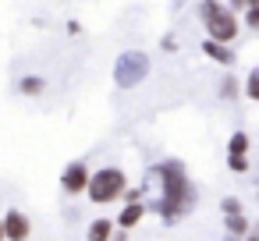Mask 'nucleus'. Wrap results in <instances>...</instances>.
Listing matches in <instances>:
<instances>
[{
    "instance_id": "1",
    "label": "nucleus",
    "mask_w": 259,
    "mask_h": 241,
    "mask_svg": "<svg viewBox=\"0 0 259 241\" xmlns=\"http://www.w3.org/2000/svg\"><path fill=\"white\" fill-rule=\"evenodd\" d=\"M156 177H160V202H156V213L163 216V220H181L192 206H195V184L188 181V170H185V163H178V160H163V163H156V170H153Z\"/></svg>"
},
{
    "instance_id": "2",
    "label": "nucleus",
    "mask_w": 259,
    "mask_h": 241,
    "mask_svg": "<svg viewBox=\"0 0 259 241\" xmlns=\"http://www.w3.org/2000/svg\"><path fill=\"white\" fill-rule=\"evenodd\" d=\"M199 18H202L209 39H217V43H231L238 36V18H234L231 8L220 4V0H202V4H199Z\"/></svg>"
},
{
    "instance_id": "3",
    "label": "nucleus",
    "mask_w": 259,
    "mask_h": 241,
    "mask_svg": "<svg viewBox=\"0 0 259 241\" xmlns=\"http://www.w3.org/2000/svg\"><path fill=\"white\" fill-rule=\"evenodd\" d=\"M146 75H149V57L142 50H124L114 61V82H117V89H135L139 82H146Z\"/></svg>"
},
{
    "instance_id": "4",
    "label": "nucleus",
    "mask_w": 259,
    "mask_h": 241,
    "mask_svg": "<svg viewBox=\"0 0 259 241\" xmlns=\"http://www.w3.org/2000/svg\"><path fill=\"white\" fill-rule=\"evenodd\" d=\"M128 191V181H124V174L117 170V167H103V170H96L93 174V184H89V199L96 202V206H107V202H114V199H121Z\"/></svg>"
},
{
    "instance_id": "5",
    "label": "nucleus",
    "mask_w": 259,
    "mask_h": 241,
    "mask_svg": "<svg viewBox=\"0 0 259 241\" xmlns=\"http://www.w3.org/2000/svg\"><path fill=\"white\" fill-rule=\"evenodd\" d=\"M61 184H64L68 195H82V191H89L93 174H89V167H85L82 160H71V163L64 167V174H61Z\"/></svg>"
},
{
    "instance_id": "6",
    "label": "nucleus",
    "mask_w": 259,
    "mask_h": 241,
    "mask_svg": "<svg viewBox=\"0 0 259 241\" xmlns=\"http://www.w3.org/2000/svg\"><path fill=\"white\" fill-rule=\"evenodd\" d=\"M4 227H8V241H29V220H25V213H18V209H8L4 213Z\"/></svg>"
},
{
    "instance_id": "7",
    "label": "nucleus",
    "mask_w": 259,
    "mask_h": 241,
    "mask_svg": "<svg viewBox=\"0 0 259 241\" xmlns=\"http://www.w3.org/2000/svg\"><path fill=\"white\" fill-rule=\"evenodd\" d=\"M114 227H117V220H110V216H100V220H93V223H89V230H85V241H114Z\"/></svg>"
},
{
    "instance_id": "8",
    "label": "nucleus",
    "mask_w": 259,
    "mask_h": 241,
    "mask_svg": "<svg viewBox=\"0 0 259 241\" xmlns=\"http://www.w3.org/2000/svg\"><path fill=\"white\" fill-rule=\"evenodd\" d=\"M142 216H146V206H142V202H128V206H124L114 220H117V227H121V230H132Z\"/></svg>"
},
{
    "instance_id": "9",
    "label": "nucleus",
    "mask_w": 259,
    "mask_h": 241,
    "mask_svg": "<svg viewBox=\"0 0 259 241\" xmlns=\"http://www.w3.org/2000/svg\"><path fill=\"white\" fill-rule=\"evenodd\" d=\"M202 54H206V57H213L217 64H231V61H234L231 46H227V43H217V39H206V43H202Z\"/></svg>"
},
{
    "instance_id": "10",
    "label": "nucleus",
    "mask_w": 259,
    "mask_h": 241,
    "mask_svg": "<svg viewBox=\"0 0 259 241\" xmlns=\"http://www.w3.org/2000/svg\"><path fill=\"white\" fill-rule=\"evenodd\" d=\"M241 156H248V135L234 131L231 142H227V160H241Z\"/></svg>"
},
{
    "instance_id": "11",
    "label": "nucleus",
    "mask_w": 259,
    "mask_h": 241,
    "mask_svg": "<svg viewBox=\"0 0 259 241\" xmlns=\"http://www.w3.org/2000/svg\"><path fill=\"white\" fill-rule=\"evenodd\" d=\"M18 89H22L25 96H43V89H47V82H43L39 75H29V78H22V82H18Z\"/></svg>"
},
{
    "instance_id": "12",
    "label": "nucleus",
    "mask_w": 259,
    "mask_h": 241,
    "mask_svg": "<svg viewBox=\"0 0 259 241\" xmlns=\"http://www.w3.org/2000/svg\"><path fill=\"white\" fill-rule=\"evenodd\" d=\"M245 92H248V100H259V68L248 75V82H245Z\"/></svg>"
},
{
    "instance_id": "13",
    "label": "nucleus",
    "mask_w": 259,
    "mask_h": 241,
    "mask_svg": "<svg viewBox=\"0 0 259 241\" xmlns=\"http://www.w3.org/2000/svg\"><path fill=\"white\" fill-rule=\"evenodd\" d=\"M234 92H238V85H234V78L227 75V78H224V85H220V96H224V100H234Z\"/></svg>"
},
{
    "instance_id": "14",
    "label": "nucleus",
    "mask_w": 259,
    "mask_h": 241,
    "mask_svg": "<svg viewBox=\"0 0 259 241\" xmlns=\"http://www.w3.org/2000/svg\"><path fill=\"white\" fill-rule=\"evenodd\" d=\"M220 209H224V216H227V213H241V202H238L234 195H227V199L220 202Z\"/></svg>"
},
{
    "instance_id": "15",
    "label": "nucleus",
    "mask_w": 259,
    "mask_h": 241,
    "mask_svg": "<svg viewBox=\"0 0 259 241\" xmlns=\"http://www.w3.org/2000/svg\"><path fill=\"white\" fill-rule=\"evenodd\" d=\"M245 25H248L252 32H259V8H248V15H245Z\"/></svg>"
},
{
    "instance_id": "16",
    "label": "nucleus",
    "mask_w": 259,
    "mask_h": 241,
    "mask_svg": "<svg viewBox=\"0 0 259 241\" xmlns=\"http://www.w3.org/2000/svg\"><path fill=\"white\" fill-rule=\"evenodd\" d=\"M0 241H8V227H4V220H0Z\"/></svg>"
},
{
    "instance_id": "17",
    "label": "nucleus",
    "mask_w": 259,
    "mask_h": 241,
    "mask_svg": "<svg viewBox=\"0 0 259 241\" xmlns=\"http://www.w3.org/2000/svg\"><path fill=\"white\" fill-rule=\"evenodd\" d=\"M231 8H248V0H231Z\"/></svg>"
},
{
    "instance_id": "18",
    "label": "nucleus",
    "mask_w": 259,
    "mask_h": 241,
    "mask_svg": "<svg viewBox=\"0 0 259 241\" xmlns=\"http://www.w3.org/2000/svg\"><path fill=\"white\" fill-rule=\"evenodd\" d=\"M241 241H259V237H255V234H248V237H241Z\"/></svg>"
},
{
    "instance_id": "19",
    "label": "nucleus",
    "mask_w": 259,
    "mask_h": 241,
    "mask_svg": "<svg viewBox=\"0 0 259 241\" xmlns=\"http://www.w3.org/2000/svg\"><path fill=\"white\" fill-rule=\"evenodd\" d=\"M248 8H259V0H248Z\"/></svg>"
},
{
    "instance_id": "20",
    "label": "nucleus",
    "mask_w": 259,
    "mask_h": 241,
    "mask_svg": "<svg viewBox=\"0 0 259 241\" xmlns=\"http://www.w3.org/2000/svg\"><path fill=\"white\" fill-rule=\"evenodd\" d=\"M252 234H255V237H259V223H255V230H252Z\"/></svg>"
}]
</instances>
